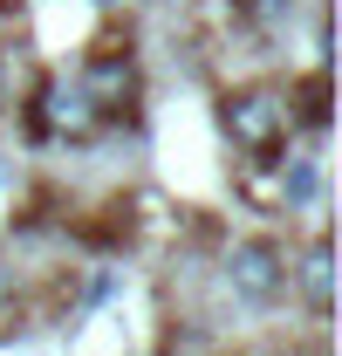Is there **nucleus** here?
I'll return each mask as SVG.
<instances>
[{
    "mask_svg": "<svg viewBox=\"0 0 342 356\" xmlns=\"http://www.w3.org/2000/svg\"><path fill=\"white\" fill-rule=\"evenodd\" d=\"M288 103H295V124H315V131H322V124H329V76L315 69V76L301 83V96H288Z\"/></svg>",
    "mask_w": 342,
    "mask_h": 356,
    "instance_id": "obj_6",
    "label": "nucleus"
},
{
    "mask_svg": "<svg viewBox=\"0 0 342 356\" xmlns=\"http://www.w3.org/2000/svg\"><path fill=\"white\" fill-rule=\"evenodd\" d=\"M76 83L89 89V103H96L103 124H137L144 76H137V55H130V48H89V62H83Z\"/></svg>",
    "mask_w": 342,
    "mask_h": 356,
    "instance_id": "obj_2",
    "label": "nucleus"
},
{
    "mask_svg": "<svg viewBox=\"0 0 342 356\" xmlns=\"http://www.w3.org/2000/svg\"><path fill=\"white\" fill-rule=\"evenodd\" d=\"M28 131H35V137L89 144V137L103 131V117H96V103H89L83 83H69V76H42V83H35V103H28Z\"/></svg>",
    "mask_w": 342,
    "mask_h": 356,
    "instance_id": "obj_3",
    "label": "nucleus"
},
{
    "mask_svg": "<svg viewBox=\"0 0 342 356\" xmlns=\"http://www.w3.org/2000/svg\"><path fill=\"white\" fill-rule=\"evenodd\" d=\"M288 281H301V295H308L315 322H329V309H336V247H329V233H315L308 254L288 261Z\"/></svg>",
    "mask_w": 342,
    "mask_h": 356,
    "instance_id": "obj_5",
    "label": "nucleus"
},
{
    "mask_svg": "<svg viewBox=\"0 0 342 356\" xmlns=\"http://www.w3.org/2000/svg\"><path fill=\"white\" fill-rule=\"evenodd\" d=\"M226 281L247 302H274L288 288V254L274 240H240V247H226Z\"/></svg>",
    "mask_w": 342,
    "mask_h": 356,
    "instance_id": "obj_4",
    "label": "nucleus"
},
{
    "mask_svg": "<svg viewBox=\"0 0 342 356\" xmlns=\"http://www.w3.org/2000/svg\"><path fill=\"white\" fill-rule=\"evenodd\" d=\"M219 131L240 158H274L295 137V103H288V89H267V83L226 89L219 96Z\"/></svg>",
    "mask_w": 342,
    "mask_h": 356,
    "instance_id": "obj_1",
    "label": "nucleus"
},
{
    "mask_svg": "<svg viewBox=\"0 0 342 356\" xmlns=\"http://www.w3.org/2000/svg\"><path fill=\"white\" fill-rule=\"evenodd\" d=\"M0 103H7V55H0Z\"/></svg>",
    "mask_w": 342,
    "mask_h": 356,
    "instance_id": "obj_7",
    "label": "nucleus"
}]
</instances>
